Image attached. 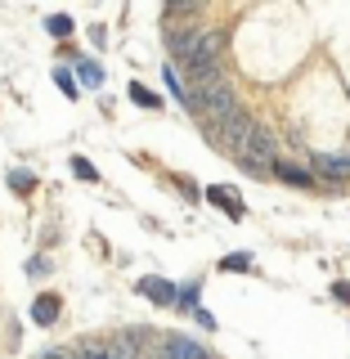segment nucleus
<instances>
[{"label":"nucleus","instance_id":"nucleus-13","mask_svg":"<svg viewBox=\"0 0 350 359\" xmlns=\"http://www.w3.org/2000/svg\"><path fill=\"white\" fill-rule=\"evenodd\" d=\"M54 81H59V90H63V95H76V81H72L67 72H54Z\"/></svg>","mask_w":350,"mask_h":359},{"label":"nucleus","instance_id":"nucleus-15","mask_svg":"<svg viewBox=\"0 0 350 359\" xmlns=\"http://www.w3.org/2000/svg\"><path fill=\"white\" fill-rule=\"evenodd\" d=\"M157 359H162V355H157Z\"/></svg>","mask_w":350,"mask_h":359},{"label":"nucleus","instance_id":"nucleus-5","mask_svg":"<svg viewBox=\"0 0 350 359\" xmlns=\"http://www.w3.org/2000/svg\"><path fill=\"white\" fill-rule=\"evenodd\" d=\"M274 175L283 180V184H292V189H310L314 184V175L306 166H292V162H274Z\"/></svg>","mask_w":350,"mask_h":359},{"label":"nucleus","instance_id":"nucleus-14","mask_svg":"<svg viewBox=\"0 0 350 359\" xmlns=\"http://www.w3.org/2000/svg\"><path fill=\"white\" fill-rule=\"evenodd\" d=\"M41 359H72V351H45Z\"/></svg>","mask_w":350,"mask_h":359},{"label":"nucleus","instance_id":"nucleus-7","mask_svg":"<svg viewBox=\"0 0 350 359\" xmlns=\"http://www.w3.org/2000/svg\"><path fill=\"white\" fill-rule=\"evenodd\" d=\"M140 292H144L149 301H162V306H166V301H175V287L166 283V278H144V283H140Z\"/></svg>","mask_w":350,"mask_h":359},{"label":"nucleus","instance_id":"nucleus-11","mask_svg":"<svg viewBox=\"0 0 350 359\" xmlns=\"http://www.w3.org/2000/svg\"><path fill=\"white\" fill-rule=\"evenodd\" d=\"M9 184H14V194H27V189H32V175L27 171H14V175H9Z\"/></svg>","mask_w":350,"mask_h":359},{"label":"nucleus","instance_id":"nucleus-8","mask_svg":"<svg viewBox=\"0 0 350 359\" xmlns=\"http://www.w3.org/2000/svg\"><path fill=\"white\" fill-rule=\"evenodd\" d=\"M45 27H50V36H59V41H63V36H72V18H67V14H54L50 22H45Z\"/></svg>","mask_w":350,"mask_h":359},{"label":"nucleus","instance_id":"nucleus-12","mask_svg":"<svg viewBox=\"0 0 350 359\" xmlns=\"http://www.w3.org/2000/svg\"><path fill=\"white\" fill-rule=\"evenodd\" d=\"M130 95H135V99H140V104H144V108H157V95H149V90H144V86H130Z\"/></svg>","mask_w":350,"mask_h":359},{"label":"nucleus","instance_id":"nucleus-1","mask_svg":"<svg viewBox=\"0 0 350 359\" xmlns=\"http://www.w3.org/2000/svg\"><path fill=\"white\" fill-rule=\"evenodd\" d=\"M234 157H238L243 166H252V171H269V166L278 162V157H274V135L261 130V126H252V135L243 140V149Z\"/></svg>","mask_w":350,"mask_h":359},{"label":"nucleus","instance_id":"nucleus-4","mask_svg":"<svg viewBox=\"0 0 350 359\" xmlns=\"http://www.w3.org/2000/svg\"><path fill=\"white\" fill-rule=\"evenodd\" d=\"M157 355L162 359H207V351H202L198 341H189V337H166Z\"/></svg>","mask_w":350,"mask_h":359},{"label":"nucleus","instance_id":"nucleus-3","mask_svg":"<svg viewBox=\"0 0 350 359\" xmlns=\"http://www.w3.org/2000/svg\"><path fill=\"white\" fill-rule=\"evenodd\" d=\"M310 175H323V184H342L350 175V157H337V153H319L314 157V171Z\"/></svg>","mask_w":350,"mask_h":359},{"label":"nucleus","instance_id":"nucleus-6","mask_svg":"<svg viewBox=\"0 0 350 359\" xmlns=\"http://www.w3.org/2000/svg\"><path fill=\"white\" fill-rule=\"evenodd\" d=\"M32 319H36L41 328H50V323L59 319V297H50V292H41V297L32 301Z\"/></svg>","mask_w":350,"mask_h":359},{"label":"nucleus","instance_id":"nucleus-2","mask_svg":"<svg viewBox=\"0 0 350 359\" xmlns=\"http://www.w3.org/2000/svg\"><path fill=\"white\" fill-rule=\"evenodd\" d=\"M252 126H256V121L247 117V112H238V108H234L229 117H220V121H216L211 130H216V140H220V144H224L229 153H238V149H243V140L252 135Z\"/></svg>","mask_w":350,"mask_h":359},{"label":"nucleus","instance_id":"nucleus-9","mask_svg":"<svg viewBox=\"0 0 350 359\" xmlns=\"http://www.w3.org/2000/svg\"><path fill=\"white\" fill-rule=\"evenodd\" d=\"M76 72H81V81H86V86H99V81H104L99 63H90V59H81V63H76Z\"/></svg>","mask_w":350,"mask_h":359},{"label":"nucleus","instance_id":"nucleus-10","mask_svg":"<svg viewBox=\"0 0 350 359\" xmlns=\"http://www.w3.org/2000/svg\"><path fill=\"white\" fill-rule=\"evenodd\" d=\"M72 171H76V175H81V180H99V175H95V166H90V162H86V157H72Z\"/></svg>","mask_w":350,"mask_h":359}]
</instances>
